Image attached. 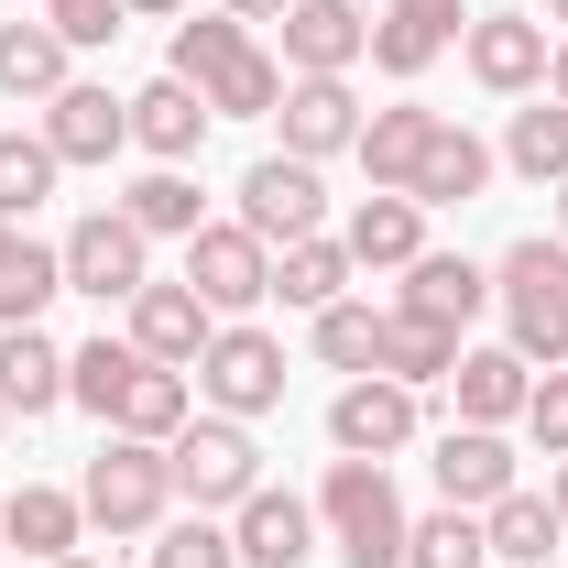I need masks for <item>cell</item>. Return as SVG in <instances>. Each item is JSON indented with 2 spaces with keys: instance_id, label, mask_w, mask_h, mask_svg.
<instances>
[{
  "instance_id": "1",
  "label": "cell",
  "mask_w": 568,
  "mask_h": 568,
  "mask_svg": "<svg viewBox=\"0 0 568 568\" xmlns=\"http://www.w3.org/2000/svg\"><path fill=\"white\" fill-rule=\"evenodd\" d=\"M164 77H186L219 121H274V99H284V55H263L252 22H230V11H186Z\"/></svg>"
},
{
  "instance_id": "2",
  "label": "cell",
  "mask_w": 568,
  "mask_h": 568,
  "mask_svg": "<svg viewBox=\"0 0 568 568\" xmlns=\"http://www.w3.org/2000/svg\"><path fill=\"white\" fill-rule=\"evenodd\" d=\"M405 493H394V470L383 459H328V481H317V536L339 547V568H405Z\"/></svg>"
},
{
  "instance_id": "3",
  "label": "cell",
  "mask_w": 568,
  "mask_h": 568,
  "mask_svg": "<svg viewBox=\"0 0 568 568\" xmlns=\"http://www.w3.org/2000/svg\"><path fill=\"white\" fill-rule=\"evenodd\" d=\"M493 306H503V339L536 361V372H558L568 361V241H514L493 263Z\"/></svg>"
},
{
  "instance_id": "4",
  "label": "cell",
  "mask_w": 568,
  "mask_h": 568,
  "mask_svg": "<svg viewBox=\"0 0 568 568\" xmlns=\"http://www.w3.org/2000/svg\"><path fill=\"white\" fill-rule=\"evenodd\" d=\"M164 470H175V503L186 514H241V503L263 493V437L241 416H209L197 405V416L164 437Z\"/></svg>"
},
{
  "instance_id": "5",
  "label": "cell",
  "mask_w": 568,
  "mask_h": 568,
  "mask_svg": "<svg viewBox=\"0 0 568 568\" xmlns=\"http://www.w3.org/2000/svg\"><path fill=\"white\" fill-rule=\"evenodd\" d=\"M77 503H88L99 536H153V525L175 514V470H164L153 437H99V459H88Z\"/></svg>"
},
{
  "instance_id": "6",
  "label": "cell",
  "mask_w": 568,
  "mask_h": 568,
  "mask_svg": "<svg viewBox=\"0 0 568 568\" xmlns=\"http://www.w3.org/2000/svg\"><path fill=\"white\" fill-rule=\"evenodd\" d=\"M197 405L209 416H241V426H263L284 405V339L274 328H252V317H219V339L197 351Z\"/></svg>"
},
{
  "instance_id": "7",
  "label": "cell",
  "mask_w": 568,
  "mask_h": 568,
  "mask_svg": "<svg viewBox=\"0 0 568 568\" xmlns=\"http://www.w3.org/2000/svg\"><path fill=\"white\" fill-rule=\"evenodd\" d=\"M241 230L263 241V252H284V241H306V230H328V175L306 164V153H252L241 164Z\"/></svg>"
},
{
  "instance_id": "8",
  "label": "cell",
  "mask_w": 568,
  "mask_h": 568,
  "mask_svg": "<svg viewBox=\"0 0 568 568\" xmlns=\"http://www.w3.org/2000/svg\"><path fill=\"white\" fill-rule=\"evenodd\" d=\"M55 252H67V295H99V306H132L153 284V241L132 230V209H88Z\"/></svg>"
},
{
  "instance_id": "9",
  "label": "cell",
  "mask_w": 568,
  "mask_h": 568,
  "mask_svg": "<svg viewBox=\"0 0 568 568\" xmlns=\"http://www.w3.org/2000/svg\"><path fill=\"white\" fill-rule=\"evenodd\" d=\"M416 426H426V394L383 383V372H351V383L328 394V448H339V459H405Z\"/></svg>"
},
{
  "instance_id": "10",
  "label": "cell",
  "mask_w": 568,
  "mask_h": 568,
  "mask_svg": "<svg viewBox=\"0 0 568 568\" xmlns=\"http://www.w3.org/2000/svg\"><path fill=\"white\" fill-rule=\"evenodd\" d=\"M547 55H558V33L536 11H470L459 22V67L481 77L493 99H536L547 88Z\"/></svg>"
},
{
  "instance_id": "11",
  "label": "cell",
  "mask_w": 568,
  "mask_h": 568,
  "mask_svg": "<svg viewBox=\"0 0 568 568\" xmlns=\"http://www.w3.org/2000/svg\"><path fill=\"white\" fill-rule=\"evenodd\" d=\"M186 284L209 295L219 317H252V306L274 295V252H263L241 219H197V230H186Z\"/></svg>"
},
{
  "instance_id": "12",
  "label": "cell",
  "mask_w": 568,
  "mask_h": 568,
  "mask_svg": "<svg viewBox=\"0 0 568 568\" xmlns=\"http://www.w3.org/2000/svg\"><path fill=\"white\" fill-rule=\"evenodd\" d=\"M121 317H132L121 339H132L142 361H164V372H197V351L219 339V306H209V295H197L186 274H175V284L153 274V284L132 295V306H121Z\"/></svg>"
},
{
  "instance_id": "13",
  "label": "cell",
  "mask_w": 568,
  "mask_h": 568,
  "mask_svg": "<svg viewBox=\"0 0 568 568\" xmlns=\"http://www.w3.org/2000/svg\"><path fill=\"white\" fill-rule=\"evenodd\" d=\"M33 132L55 142V164H110L121 142H132V99H110L99 77H67L55 99H44V121Z\"/></svg>"
},
{
  "instance_id": "14",
  "label": "cell",
  "mask_w": 568,
  "mask_h": 568,
  "mask_svg": "<svg viewBox=\"0 0 568 568\" xmlns=\"http://www.w3.org/2000/svg\"><path fill=\"white\" fill-rule=\"evenodd\" d=\"M372 55V11L361 0H295L284 11V77H351Z\"/></svg>"
},
{
  "instance_id": "15",
  "label": "cell",
  "mask_w": 568,
  "mask_h": 568,
  "mask_svg": "<svg viewBox=\"0 0 568 568\" xmlns=\"http://www.w3.org/2000/svg\"><path fill=\"white\" fill-rule=\"evenodd\" d=\"M274 121H284V153L328 164V153H351V142H361V121H372V110L351 99V77H284Z\"/></svg>"
},
{
  "instance_id": "16",
  "label": "cell",
  "mask_w": 568,
  "mask_h": 568,
  "mask_svg": "<svg viewBox=\"0 0 568 568\" xmlns=\"http://www.w3.org/2000/svg\"><path fill=\"white\" fill-rule=\"evenodd\" d=\"M459 22H470L459 0H383V22H372V67L394 77V88H416V77L459 44Z\"/></svg>"
},
{
  "instance_id": "17",
  "label": "cell",
  "mask_w": 568,
  "mask_h": 568,
  "mask_svg": "<svg viewBox=\"0 0 568 568\" xmlns=\"http://www.w3.org/2000/svg\"><path fill=\"white\" fill-rule=\"evenodd\" d=\"M230 547H241V568H306L317 558V503L263 481V493L230 514Z\"/></svg>"
},
{
  "instance_id": "18",
  "label": "cell",
  "mask_w": 568,
  "mask_h": 568,
  "mask_svg": "<svg viewBox=\"0 0 568 568\" xmlns=\"http://www.w3.org/2000/svg\"><path fill=\"white\" fill-rule=\"evenodd\" d=\"M525 394H536V361L514 351V339H493V351H470V339H459V372H448L459 426H514V416H525Z\"/></svg>"
},
{
  "instance_id": "19",
  "label": "cell",
  "mask_w": 568,
  "mask_h": 568,
  "mask_svg": "<svg viewBox=\"0 0 568 568\" xmlns=\"http://www.w3.org/2000/svg\"><path fill=\"white\" fill-rule=\"evenodd\" d=\"M437 503H459V514H493L514 493V448H503V426H448L437 437Z\"/></svg>"
},
{
  "instance_id": "20",
  "label": "cell",
  "mask_w": 568,
  "mask_h": 568,
  "mask_svg": "<svg viewBox=\"0 0 568 568\" xmlns=\"http://www.w3.org/2000/svg\"><path fill=\"white\" fill-rule=\"evenodd\" d=\"M339 252H351V274H405V263L426 252V209L394 197V186H372V197L339 219Z\"/></svg>"
},
{
  "instance_id": "21",
  "label": "cell",
  "mask_w": 568,
  "mask_h": 568,
  "mask_svg": "<svg viewBox=\"0 0 568 568\" xmlns=\"http://www.w3.org/2000/svg\"><path fill=\"white\" fill-rule=\"evenodd\" d=\"M394 306H405V317H437V328H459V339H470V317L493 306V274H481L470 252H416Z\"/></svg>"
},
{
  "instance_id": "22",
  "label": "cell",
  "mask_w": 568,
  "mask_h": 568,
  "mask_svg": "<svg viewBox=\"0 0 568 568\" xmlns=\"http://www.w3.org/2000/svg\"><path fill=\"white\" fill-rule=\"evenodd\" d=\"M493 175H503L493 142L470 132V121H437V142H426V164H416V186H405V197H416V209H470Z\"/></svg>"
},
{
  "instance_id": "23",
  "label": "cell",
  "mask_w": 568,
  "mask_h": 568,
  "mask_svg": "<svg viewBox=\"0 0 568 568\" xmlns=\"http://www.w3.org/2000/svg\"><path fill=\"white\" fill-rule=\"evenodd\" d=\"M209 121H219V110L186 88V77H153V88H132V142L153 153V164H197Z\"/></svg>"
},
{
  "instance_id": "24",
  "label": "cell",
  "mask_w": 568,
  "mask_h": 568,
  "mask_svg": "<svg viewBox=\"0 0 568 568\" xmlns=\"http://www.w3.org/2000/svg\"><path fill=\"white\" fill-rule=\"evenodd\" d=\"M437 121H448V110H426V99H394V110H372V121H361V142H351L361 175L405 197V186H416V164H426V142H437Z\"/></svg>"
},
{
  "instance_id": "25",
  "label": "cell",
  "mask_w": 568,
  "mask_h": 568,
  "mask_svg": "<svg viewBox=\"0 0 568 568\" xmlns=\"http://www.w3.org/2000/svg\"><path fill=\"white\" fill-rule=\"evenodd\" d=\"M0 536L33 568H55V558H77V536H88V503L55 493V481H22V493H0Z\"/></svg>"
},
{
  "instance_id": "26",
  "label": "cell",
  "mask_w": 568,
  "mask_h": 568,
  "mask_svg": "<svg viewBox=\"0 0 568 568\" xmlns=\"http://www.w3.org/2000/svg\"><path fill=\"white\" fill-rule=\"evenodd\" d=\"M67 77H77V44L55 22H0V99H33L44 110Z\"/></svg>"
},
{
  "instance_id": "27",
  "label": "cell",
  "mask_w": 568,
  "mask_h": 568,
  "mask_svg": "<svg viewBox=\"0 0 568 568\" xmlns=\"http://www.w3.org/2000/svg\"><path fill=\"white\" fill-rule=\"evenodd\" d=\"M0 405L11 416H55L67 405V351L44 328H0Z\"/></svg>"
},
{
  "instance_id": "28",
  "label": "cell",
  "mask_w": 568,
  "mask_h": 568,
  "mask_svg": "<svg viewBox=\"0 0 568 568\" xmlns=\"http://www.w3.org/2000/svg\"><path fill=\"white\" fill-rule=\"evenodd\" d=\"M55 295H67V252L11 230V252H0V328H44Z\"/></svg>"
},
{
  "instance_id": "29",
  "label": "cell",
  "mask_w": 568,
  "mask_h": 568,
  "mask_svg": "<svg viewBox=\"0 0 568 568\" xmlns=\"http://www.w3.org/2000/svg\"><path fill=\"white\" fill-rule=\"evenodd\" d=\"M274 295H284V306H306V317H317V306H339V295H351V252H339V230L284 241V252H274Z\"/></svg>"
},
{
  "instance_id": "30",
  "label": "cell",
  "mask_w": 568,
  "mask_h": 568,
  "mask_svg": "<svg viewBox=\"0 0 568 568\" xmlns=\"http://www.w3.org/2000/svg\"><path fill=\"white\" fill-rule=\"evenodd\" d=\"M503 164H514L525 186H568V110L547 99V88H536V99L503 121Z\"/></svg>"
},
{
  "instance_id": "31",
  "label": "cell",
  "mask_w": 568,
  "mask_h": 568,
  "mask_svg": "<svg viewBox=\"0 0 568 568\" xmlns=\"http://www.w3.org/2000/svg\"><path fill=\"white\" fill-rule=\"evenodd\" d=\"M558 536H568V525H558V503H547V493H525V481H514V493L481 514V547H493V558H514V568H547V558H558Z\"/></svg>"
},
{
  "instance_id": "32",
  "label": "cell",
  "mask_w": 568,
  "mask_h": 568,
  "mask_svg": "<svg viewBox=\"0 0 568 568\" xmlns=\"http://www.w3.org/2000/svg\"><path fill=\"white\" fill-rule=\"evenodd\" d=\"M459 372V328H437V317H383V383H405V394H426V383H448Z\"/></svg>"
},
{
  "instance_id": "33",
  "label": "cell",
  "mask_w": 568,
  "mask_h": 568,
  "mask_svg": "<svg viewBox=\"0 0 568 568\" xmlns=\"http://www.w3.org/2000/svg\"><path fill=\"white\" fill-rule=\"evenodd\" d=\"M186 416H197V383H186V372H164V361H142L132 394H121V416H110V437H153V448H164Z\"/></svg>"
},
{
  "instance_id": "34",
  "label": "cell",
  "mask_w": 568,
  "mask_h": 568,
  "mask_svg": "<svg viewBox=\"0 0 568 568\" xmlns=\"http://www.w3.org/2000/svg\"><path fill=\"white\" fill-rule=\"evenodd\" d=\"M132 372H142L132 339H110V328L77 339V351H67V405H88V416L110 426V416H121V394H132Z\"/></svg>"
},
{
  "instance_id": "35",
  "label": "cell",
  "mask_w": 568,
  "mask_h": 568,
  "mask_svg": "<svg viewBox=\"0 0 568 568\" xmlns=\"http://www.w3.org/2000/svg\"><path fill=\"white\" fill-rule=\"evenodd\" d=\"M121 209H132L142 241H186V230H197V175H186V164H153V175L121 186Z\"/></svg>"
},
{
  "instance_id": "36",
  "label": "cell",
  "mask_w": 568,
  "mask_h": 568,
  "mask_svg": "<svg viewBox=\"0 0 568 568\" xmlns=\"http://www.w3.org/2000/svg\"><path fill=\"white\" fill-rule=\"evenodd\" d=\"M55 175H67V164H55V142H44V132H0V219H11V230L55 197Z\"/></svg>"
},
{
  "instance_id": "37",
  "label": "cell",
  "mask_w": 568,
  "mask_h": 568,
  "mask_svg": "<svg viewBox=\"0 0 568 568\" xmlns=\"http://www.w3.org/2000/svg\"><path fill=\"white\" fill-rule=\"evenodd\" d=\"M383 317H394V306H361V295L317 306V361H328V372H383Z\"/></svg>"
},
{
  "instance_id": "38",
  "label": "cell",
  "mask_w": 568,
  "mask_h": 568,
  "mask_svg": "<svg viewBox=\"0 0 568 568\" xmlns=\"http://www.w3.org/2000/svg\"><path fill=\"white\" fill-rule=\"evenodd\" d=\"M493 547H481V514H459V503H437V514H416L405 525V568H481Z\"/></svg>"
},
{
  "instance_id": "39",
  "label": "cell",
  "mask_w": 568,
  "mask_h": 568,
  "mask_svg": "<svg viewBox=\"0 0 568 568\" xmlns=\"http://www.w3.org/2000/svg\"><path fill=\"white\" fill-rule=\"evenodd\" d=\"M153 568H241L230 514H164V525H153Z\"/></svg>"
},
{
  "instance_id": "40",
  "label": "cell",
  "mask_w": 568,
  "mask_h": 568,
  "mask_svg": "<svg viewBox=\"0 0 568 568\" xmlns=\"http://www.w3.org/2000/svg\"><path fill=\"white\" fill-rule=\"evenodd\" d=\"M525 437H536V448H547V459H568V361L558 372H536V394H525Z\"/></svg>"
},
{
  "instance_id": "41",
  "label": "cell",
  "mask_w": 568,
  "mask_h": 568,
  "mask_svg": "<svg viewBox=\"0 0 568 568\" xmlns=\"http://www.w3.org/2000/svg\"><path fill=\"white\" fill-rule=\"evenodd\" d=\"M44 22H55V33H67L77 55H88V44H110V33H121V22H132V11H121V0H55V11H44Z\"/></svg>"
},
{
  "instance_id": "42",
  "label": "cell",
  "mask_w": 568,
  "mask_h": 568,
  "mask_svg": "<svg viewBox=\"0 0 568 568\" xmlns=\"http://www.w3.org/2000/svg\"><path fill=\"white\" fill-rule=\"evenodd\" d=\"M219 11H230V22H284L295 0H219Z\"/></svg>"
},
{
  "instance_id": "43",
  "label": "cell",
  "mask_w": 568,
  "mask_h": 568,
  "mask_svg": "<svg viewBox=\"0 0 568 568\" xmlns=\"http://www.w3.org/2000/svg\"><path fill=\"white\" fill-rule=\"evenodd\" d=\"M547 99L568 110V33H558V55H547Z\"/></svg>"
},
{
  "instance_id": "44",
  "label": "cell",
  "mask_w": 568,
  "mask_h": 568,
  "mask_svg": "<svg viewBox=\"0 0 568 568\" xmlns=\"http://www.w3.org/2000/svg\"><path fill=\"white\" fill-rule=\"evenodd\" d=\"M121 11H142V22H186V0H121Z\"/></svg>"
},
{
  "instance_id": "45",
  "label": "cell",
  "mask_w": 568,
  "mask_h": 568,
  "mask_svg": "<svg viewBox=\"0 0 568 568\" xmlns=\"http://www.w3.org/2000/svg\"><path fill=\"white\" fill-rule=\"evenodd\" d=\"M547 503H558V525H568V459H558V470H547Z\"/></svg>"
},
{
  "instance_id": "46",
  "label": "cell",
  "mask_w": 568,
  "mask_h": 568,
  "mask_svg": "<svg viewBox=\"0 0 568 568\" xmlns=\"http://www.w3.org/2000/svg\"><path fill=\"white\" fill-rule=\"evenodd\" d=\"M547 197H558V241H568V186H547Z\"/></svg>"
},
{
  "instance_id": "47",
  "label": "cell",
  "mask_w": 568,
  "mask_h": 568,
  "mask_svg": "<svg viewBox=\"0 0 568 568\" xmlns=\"http://www.w3.org/2000/svg\"><path fill=\"white\" fill-rule=\"evenodd\" d=\"M547 22H558V33H568V0H547Z\"/></svg>"
},
{
  "instance_id": "48",
  "label": "cell",
  "mask_w": 568,
  "mask_h": 568,
  "mask_svg": "<svg viewBox=\"0 0 568 568\" xmlns=\"http://www.w3.org/2000/svg\"><path fill=\"white\" fill-rule=\"evenodd\" d=\"M55 568H110V558H55Z\"/></svg>"
},
{
  "instance_id": "49",
  "label": "cell",
  "mask_w": 568,
  "mask_h": 568,
  "mask_svg": "<svg viewBox=\"0 0 568 568\" xmlns=\"http://www.w3.org/2000/svg\"><path fill=\"white\" fill-rule=\"evenodd\" d=\"M0 252H11V219H0Z\"/></svg>"
},
{
  "instance_id": "50",
  "label": "cell",
  "mask_w": 568,
  "mask_h": 568,
  "mask_svg": "<svg viewBox=\"0 0 568 568\" xmlns=\"http://www.w3.org/2000/svg\"><path fill=\"white\" fill-rule=\"evenodd\" d=\"M0 437H11V405H0Z\"/></svg>"
},
{
  "instance_id": "51",
  "label": "cell",
  "mask_w": 568,
  "mask_h": 568,
  "mask_svg": "<svg viewBox=\"0 0 568 568\" xmlns=\"http://www.w3.org/2000/svg\"><path fill=\"white\" fill-rule=\"evenodd\" d=\"M547 568H568V558H547Z\"/></svg>"
},
{
  "instance_id": "52",
  "label": "cell",
  "mask_w": 568,
  "mask_h": 568,
  "mask_svg": "<svg viewBox=\"0 0 568 568\" xmlns=\"http://www.w3.org/2000/svg\"><path fill=\"white\" fill-rule=\"evenodd\" d=\"M44 11H55V0H44Z\"/></svg>"
}]
</instances>
